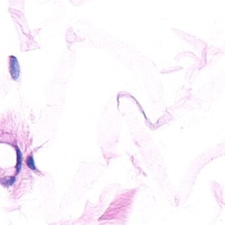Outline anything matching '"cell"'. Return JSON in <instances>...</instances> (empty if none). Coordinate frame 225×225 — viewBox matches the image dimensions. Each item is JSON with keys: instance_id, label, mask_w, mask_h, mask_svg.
<instances>
[{"instance_id": "3957f363", "label": "cell", "mask_w": 225, "mask_h": 225, "mask_svg": "<svg viewBox=\"0 0 225 225\" xmlns=\"http://www.w3.org/2000/svg\"><path fill=\"white\" fill-rule=\"evenodd\" d=\"M15 182V177H9V178H5L1 179V184L5 186H11L14 184Z\"/></svg>"}, {"instance_id": "7a4b0ae2", "label": "cell", "mask_w": 225, "mask_h": 225, "mask_svg": "<svg viewBox=\"0 0 225 225\" xmlns=\"http://www.w3.org/2000/svg\"><path fill=\"white\" fill-rule=\"evenodd\" d=\"M15 147L17 151V165H16V170H17L16 174H17L18 172H19L21 169V165H22V154H21V151L18 148L17 146H15Z\"/></svg>"}, {"instance_id": "277c9868", "label": "cell", "mask_w": 225, "mask_h": 225, "mask_svg": "<svg viewBox=\"0 0 225 225\" xmlns=\"http://www.w3.org/2000/svg\"><path fill=\"white\" fill-rule=\"evenodd\" d=\"M27 166L29 167L31 170H36V166L35 164V161H34V159L32 155H29L28 157V158L27 159Z\"/></svg>"}, {"instance_id": "6da1fadb", "label": "cell", "mask_w": 225, "mask_h": 225, "mask_svg": "<svg viewBox=\"0 0 225 225\" xmlns=\"http://www.w3.org/2000/svg\"><path fill=\"white\" fill-rule=\"evenodd\" d=\"M9 70L10 74L14 81H17L20 75V68L18 65L17 59L15 56H10L9 57Z\"/></svg>"}]
</instances>
